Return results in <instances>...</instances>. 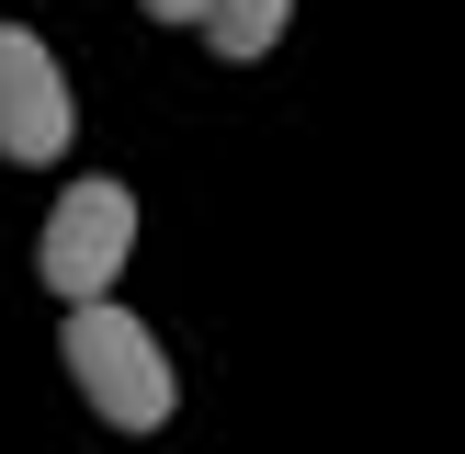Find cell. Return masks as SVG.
Returning a JSON list of instances; mask_svg holds the SVG:
<instances>
[{
  "label": "cell",
  "mask_w": 465,
  "mask_h": 454,
  "mask_svg": "<svg viewBox=\"0 0 465 454\" xmlns=\"http://www.w3.org/2000/svg\"><path fill=\"white\" fill-rule=\"evenodd\" d=\"M136 262V193L125 182H68L45 204V239H35V272L80 307V295H114V272Z\"/></svg>",
  "instance_id": "2"
},
{
  "label": "cell",
  "mask_w": 465,
  "mask_h": 454,
  "mask_svg": "<svg viewBox=\"0 0 465 454\" xmlns=\"http://www.w3.org/2000/svg\"><path fill=\"white\" fill-rule=\"evenodd\" d=\"M148 23H204V0H136Z\"/></svg>",
  "instance_id": "5"
},
{
  "label": "cell",
  "mask_w": 465,
  "mask_h": 454,
  "mask_svg": "<svg viewBox=\"0 0 465 454\" xmlns=\"http://www.w3.org/2000/svg\"><path fill=\"white\" fill-rule=\"evenodd\" d=\"M57 352H68V386L91 398V420H114V431H159V420H171V398H182L159 330H148V318H125L114 295H80V307H68Z\"/></svg>",
  "instance_id": "1"
},
{
  "label": "cell",
  "mask_w": 465,
  "mask_h": 454,
  "mask_svg": "<svg viewBox=\"0 0 465 454\" xmlns=\"http://www.w3.org/2000/svg\"><path fill=\"white\" fill-rule=\"evenodd\" d=\"M295 23V0H204V45L216 57H272Z\"/></svg>",
  "instance_id": "4"
},
{
  "label": "cell",
  "mask_w": 465,
  "mask_h": 454,
  "mask_svg": "<svg viewBox=\"0 0 465 454\" xmlns=\"http://www.w3.org/2000/svg\"><path fill=\"white\" fill-rule=\"evenodd\" d=\"M68 80L45 57V35L0 23V159H68Z\"/></svg>",
  "instance_id": "3"
}]
</instances>
